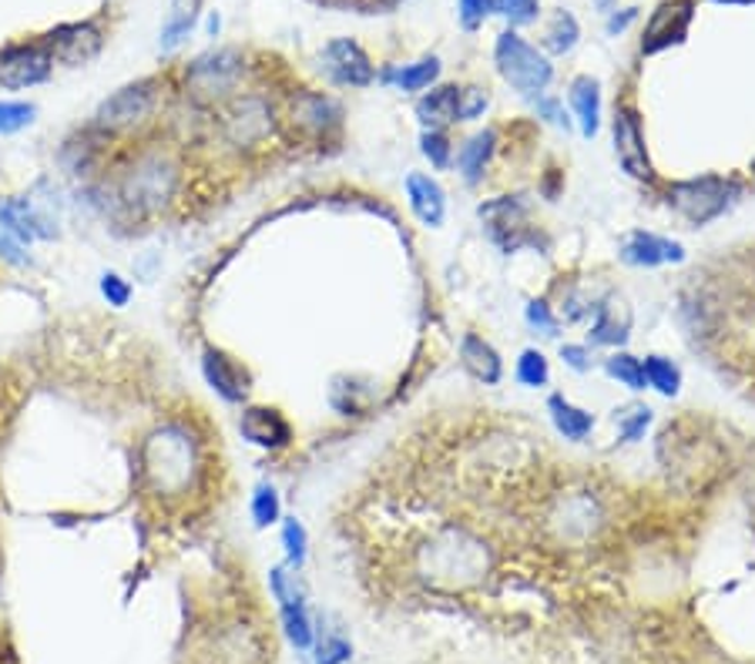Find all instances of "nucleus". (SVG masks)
Returning a JSON list of instances; mask_svg holds the SVG:
<instances>
[{
	"label": "nucleus",
	"instance_id": "35",
	"mask_svg": "<svg viewBox=\"0 0 755 664\" xmlns=\"http://www.w3.org/2000/svg\"><path fill=\"white\" fill-rule=\"evenodd\" d=\"M655 423V410L645 403H635L628 410H614V430H618V443L621 447H635V443L645 439V430Z\"/></svg>",
	"mask_w": 755,
	"mask_h": 664
},
{
	"label": "nucleus",
	"instance_id": "5",
	"mask_svg": "<svg viewBox=\"0 0 755 664\" xmlns=\"http://www.w3.org/2000/svg\"><path fill=\"white\" fill-rule=\"evenodd\" d=\"M215 131L232 155L252 158L269 148V142L283 131V114L269 95L239 92L221 108H215Z\"/></svg>",
	"mask_w": 755,
	"mask_h": 664
},
{
	"label": "nucleus",
	"instance_id": "33",
	"mask_svg": "<svg viewBox=\"0 0 755 664\" xmlns=\"http://www.w3.org/2000/svg\"><path fill=\"white\" fill-rule=\"evenodd\" d=\"M420 155L427 158L430 171H454L457 142L447 128H420Z\"/></svg>",
	"mask_w": 755,
	"mask_h": 664
},
{
	"label": "nucleus",
	"instance_id": "32",
	"mask_svg": "<svg viewBox=\"0 0 755 664\" xmlns=\"http://www.w3.org/2000/svg\"><path fill=\"white\" fill-rule=\"evenodd\" d=\"M199 11H202V0H171L168 21L161 27V51H175L192 34Z\"/></svg>",
	"mask_w": 755,
	"mask_h": 664
},
{
	"label": "nucleus",
	"instance_id": "25",
	"mask_svg": "<svg viewBox=\"0 0 755 664\" xmlns=\"http://www.w3.org/2000/svg\"><path fill=\"white\" fill-rule=\"evenodd\" d=\"M457 92L460 84H433L430 92L417 95V121L420 128H454L457 124Z\"/></svg>",
	"mask_w": 755,
	"mask_h": 664
},
{
	"label": "nucleus",
	"instance_id": "26",
	"mask_svg": "<svg viewBox=\"0 0 755 664\" xmlns=\"http://www.w3.org/2000/svg\"><path fill=\"white\" fill-rule=\"evenodd\" d=\"M440 74H443V61L436 55H423L414 64H393V68H386L380 77L386 84H393L396 92H404V95H423V92H430V87L440 81Z\"/></svg>",
	"mask_w": 755,
	"mask_h": 664
},
{
	"label": "nucleus",
	"instance_id": "12",
	"mask_svg": "<svg viewBox=\"0 0 755 664\" xmlns=\"http://www.w3.org/2000/svg\"><path fill=\"white\" fill-rule=\"evenodd\" d=\"M635 329V313L628 299L608 289L604 295H595L591 313H588V336L585 342L595 349H628Z\"/></svg>",
	"mask_w": 755,
	"mask_h": 664
},
{
	"label": "nucleus",
	"instance_id": "20",
	"mask_svg": "<svg viewBox=\"0 0 755 664\" xmlns=\"http://www.w3.org/2000/svg\"><path fill=\"white\" fill-rule=\"evenodd\" d=\"M498 152H501V128H494V124H487V128L474 131V135H467L464 142H457L454 171L460 174V182L470 189L483 185Z\"/></svg>",
	"mask_w": 755,
	"mask_h": 664
},
{
	"label": "nucleus",
	"instance_id": "28",
	"mask_svg": "<svg viewBox=\"0 0 755 664\" xmlns=\"http://www.w3.org/2000/svg\"><path fill=\"white\" fill-rule=\"evenodd\" d=\"M601 370L611 383L625 386L628 393H648L645 363H642V357H635V352H628V349H608L604 360H601Z\"/></svg>",
	"mask_w": 755,
	"mask_h": 664
},
{
	"label": "nucleus",
	"instance_id": "17",
	"mask_svg": "<svg viewBox=\"0 0 755 664\" xmlns=\"http://www.w3.org/2000/svg\"><path fill=\"white\" fill-rule=\"evenodd\" d=\"M55 61L44 44H14V48L0 51V84L21 92V87H34L48 81Z\"/></svg>",
	"mask_w": 755,
	"mask_h": 664
},
{
	"label": "nucleus",
	"instance_id": "14",
	"mask_svg": "<svg viewBox=\"0 0 755 664\" xmlns=\"http://www.w3.org/2000/svg\"><path fill=\"white\" fill-rule=\"evenodd\" d=\"M202 376L221 396V400L232 403V407L245 403L249 393H252V373H249V366L239 357H232V352L218 349V346H205V352H202Z\"/></svg>",
	"mask_w": 755,
	"mask_h": 664
},
{
	"label": "nucleus",
	"instance_id": "49",
	"mask_svg": "<svg viewBox=\"0 0 755 664\" xmlns=\"http://www.w3.org/2000/svg\"><path fill=\"white\" fill-rule=\"evenodd\" d=\"M748 171H752V179H755V158H752V165H748Z\"/></svg>",
	"mask_w": 755,
	"mask_h": 664
},
{
	"label": "nucleus",
	"instance_id": "45",
	"mask_svg": "<svg viewBox=\"0 0 755 664\" xmlns=\"http://www.w3.org/2000/svg\"><path fill=\"white\" fill-rule=\"evenodd\" d=\"M101 292H105V299H108L111 305H124V302L131 299V286H128L121 276H115V273H105V276H101Z\"/></svg>",
	"mask_w": 755,
	"mask_h": 664
},
{
	"label": "nucleus",
	"instance_id": "43",
	"mask_svg": "<svg viewBox=\"0 0 755 664\" xmlns=\"http://www.w3.org/2000/svg\"><path fill=\"white\" fill-rule=\"evenodd\" d=\"M457 17L464 31H477L487 24V17H494V0H457Z\"/></svg>",
	"mask_w": 755,
	"mask_h": 664
},
{
	"label": "nucleus",
	"instance_id": "13",
	"mask_svg": "<svg viewBox=\"0 0 755 664\" xmlns=\"http://www.w3.org/2000/svg\"><path fill=\"white\" fill-rule=\"evenodd\" d=\"M618 258L628 265V269H664V265H685L688 262V249L685 242L661 236L651 229H632L628 236H621L618 242Z\"/></svg>",
	"mask_w": 755,
	"mask_h": 664
},
{
	"label": "nucleus",
	"instance_id": "29",
	"mask_svg": "<svg viewBox=\"0 0 755 664\" xmlns=\"http://www.w3.org/2000/svg\"><path fill=\"white\" fill-rule=\"evenodd\" d=\"M642 363H645L648 389H655L658 396H664V400H679L682 386H685L682 366L672 357H664V352H648V357H642Z\"/></svg>",
	"mask_w": 755,
	"mask_h": 664
},
{
	"label": "nucleus",
	"instance_id": "16",
	"mask_svg": "<svg viewBox=\"0 0 755 664\" xmlns=\"http://www.w3.org/2000/svg\"><path fill=\"white\" fill-rule=\"evenodd\" d=\"M323 68L329 74L333 84L343 87H370L376 81V64L370 61V55L360 48L357 40L349 37H336L323 48Z\"/></svg>",
	"mask_w": 755,
	"mask_h": 664
},
{
	"label": "nucleus",
	"instance_id": "37",
	"mask_svg": "<svg viewBox=\"0 0 755 664\" xmlns=\"http://www.w3.org/2000/svg\"><path fill=\"white\" fill-rule=\"evenodd\" d=\"M249 514H252V523L259 530H265V527H273V523L283 520V500H279V491H276L273 483H259L255 486V494L249 500Z\"/></svg>",
	"mask_w": 755,
	"mask_h": 664
},
{
	"label": "nucleus",
	"instance_id": "46",
	"mask_svg": "<svg viewBox=\"0 0 755 664\" xmlns=\"http://www.w3.org/2000/svg\"><path fill=\"white\" fill-rule=\"evenodd\" d=\"M638 21V8H625V11H611L608 14V34H625L632 24Z\"/></svg>",
	"mask_w": 755,
	"mask_h": 664
},
{
	"label": "nucleus",
	"instance_id": "36",
	"mask_svg": "<svg viewBox=\"0 0 755 664\" xmlns=\"http://www.w3.org/2000/svg\"><path fill=\"white\" fill-rule=\"evenodd\" d=\"M491 87L487 84H460L457 92V124H474L483 121V114L491 111Z\"/></svg>",
	"mask_w": 755,
	"mask_h": 664
},
{
	"label": "nucleus",
	"instance_id": "34",
	"mask_svg": "<svg viewBox=\"0 0 755 664\" xmlns=\"http://www.w3.org/2000/svg\"><path fill=\"white\" fill-rule=\"evenodd\" d=\"M524 326L535 333V336H544V339H558L564 323L558 316V309L548 295H530L524 302Z\"/></svg>",
	"mask_w": 755,
	"mask_h": 664
},
{
	"label": "nucleus",
	"instance_id": "1",
	"mask_svg": "<svg viewBox=\"0 0 755 664\" xmlns=\"http://www.w3.org/2000/svg\"><path fill=\"white\" fill-rule=\"evenodd\" d=\"M185 161L171 145L131 142L111 168H105V202L131 218L161 215L168 205L182 202Z\"/></svg>",
	"mask_w": 755,
	"mask_h": 664
},
{
	"label": "nucleus",
	"instance_id": "40",
	"mask_svg": "<svg viewBox=\"0 0 755 664\" xmlns=\"http://www.w3.org/2000/svg\"><path fill=\"white\" fill-rule=\"evenodd\" d=\"M494 14H501L517 31L541 21V0H494Z\"/></svg>",
	"mask_w": 755,
	"mask_h": 664
},
{
	"label": "nucleus",
	"instance_id": "23",
	"mask_svg": "<svg viewBox=\"0 0 755 664\" xmlns=\"http://www.w3.org/2000/svg\"><path fill=\"white\" fill-rule=\"evenodd\" d=\"M567 105H571V121L577 135L585 142H595L604 124V101H601V81L595 74H577L567 84Z\"/></svg>",
	"mask_w": 755,
	"mask_h": 664
},
{
	"label": "nucleus",
	"instance_id": "27",
	"mask_svg": "<svg viewBox=\"0 0 755 664\" xmlns=\"http://www.w3.org/2000/svg\"><path fill=\"white\" fill-rule=\"evenodd\" d=\"M279 614H283V631L289 638V644L296 651H313L316 641V628H313V617H309L305 597L302 591L289 594L286 601H279Z\"/></svg>",
	"mask_w": 755,
	"mask_h": 664
},
{
	"label": "nucleus",
	"instance_id": "10",
	"mask_svg": "<svg viewBox=\"0 0 755 664\" xmlns=\"http://www.w3.org/2000/svg\"><path fill=\"white\" fill-rule=\"evenodd\" d=\"M611 152L621 171L628 174L638 185H661V174L655 171L651 152H648V135H645V118L632 98H618L611 111Z\"/></svg>",
	"mask_w": 755,
	"mask_h": 664
},
{
	"label": "nucleus",
	"instance_id": "24",
	"mask_svg": "<svg viewBox=\"0 0 755 664\" xmlns=\"http://www.w3.org/2000/svg\"><path fill=\"white\" fill-rule=\"evenodd\" d=\"M544 413L554 426V433L564 439V443H588L595 426H598V416L585 407H577L571 396H564L561 389L548 393L544 400Z\"/></svg>",
	"mask_w": 755,
	"mask_h": 664
},
{
	"label": "nucleus",
	"instance_id": "39",
	"mask_svg": "<svg viewBox=\"0 0 755 664\" xmlns=\"http://www.w3.org/2000/svg\"><path fill=\"white\" fill-rule=\"evenodd\" d=\"M283 547H286V567L299 570L309 557V534L299 517H286L283 520Z\"/></svg>",
	"mask_w": 755,
	"mask_h": 664
},
{
	"label": "nucleus",
	"instance_id": "9",
	"mask_svg": "<svg viewBox=\"0 0 755 664\" xmlns=\"http://www.w3.org/2000/svg\"><path fill=\"white\" fill-rule=\"evenodd\" d=\"M283 131L302 145H326L343 135V105L323 92H292L283 105Z\"/></svg>",
	"mask_w": 755,
	"mask_h": 664
},
{
	"label": "nucleus",
	"instance_id": "31",
	"mask_svg": "<svg viewBox=\"0 0 755 664\" xmlns=\"http://www.w3.org/2000/svg\"><path fill=\"white\" fill-rule=\"evenodd\" d=\"M551 360L541 346H524L514 360V379L524 389H548L551 386Z\"/></svg>",
	"mask_w": 755,
	"mask_h": 664
},
{
	"label": "nucleus",
	"instance_id": "42",
	"mask_svg": "<svg viewBox=\"0 0 755 664\" xmlns=\"http://www.w3.org/2000/svg\"><path fill=\"white\" fill-rule=\"evenodd\" d=\"M34 105L24 101H0V135H14V131L27 128L34 121Z\"/></svg>",
	"mask_w": 755,
	"mask_h": 664
},
{
	"label": "nucleus",
	"instance_id": "19",
	"mask_svg": "<svg viewBox=\"0 0 755 664\" xmlns=\"http://www.w3.org/2000/svg\"><path fill=\"white\" fill-rule=\"evenodd\" d=\"M239 433H242V439L252 443V447L269 450V454H279V450L292 447V439H296V436H292V423L286 420L283 410H276V407H259V403H252V407L242 410V416H239Z\"/></svg>",
	"mask_w": 755,
	"mask_h": 664
},
{
	"label": "nucleus",
	"instance_id": "15",
	"mask_svg": "<svg viewBox=\"0 0 755 664\" xmlns=\"http://www.w3.org/2000/svg\"><path fill=\"white\" fill-rule=\"evenodd\" d=\"M692 17H695L692 0H664V4H658L642 34V55H661L682 44L688 37Z\"/></svg>",
	"mask_w": 755,
	"mask_h": 664
},
{
	"label": "nucleus",
	"instance_id": "18",
	"mask_svg": "<svg viewBox=\"0 0 755 664\" xmlns=\"http://www.w3.org/2000/svg\"><path fill=\"white\" fill-rule=\"evenodd\" d=\"M404 195H407V208L423 229H443L451 202H447V189H443V182L433 171H410L404 179Z\"/></svg>",
	"mask_w": 755,
	"mask_h": 664
},
{
	"label": "nucleus",
	"instance_id": "6",
	"mask_svg": "<svg viewBox=\"0 0 755 664\" xmlns=\"http://www.w3.org/2000/svg\"><path fill=\"white\" fill-rule=\"evenodd\" d=\"M494 68L511 92L527 101H538L554 84V61L514 27L501 31L494 40Z\"/></svg>",
	"mask_w": 755,
	"mask_h": 664
},
{
	"label": "nucleus",
	"instance_id": "38",
	"mask_svg": "<svg viewBox=\"0 0 755 664\" xmlns=\"http://www.w3.org/2000/svg\"><path fill=\"white\" fill-rule=\"evenodd\" d=\"M558 360H561L564 370H571V373H577V376H588V373H595V366H598L595 346H588L585 339H567V342H561V346H558Z\"/></svg>",
	"mask_w": 755,
	"mask_h": 664
},
{
	"label": "nucleus",
	"instance_id": "22",
	"mask_svg": "<svg viewBox=\"0 0 755 664\" xmlns=\"http://www.w3.org/2000/svg\"><path fill=\"white\" fill-rule=\"evenodd\" d=\"M457 360L464 366V373L480 383V386H501L504 376H507V366H504V357H501V349L480 336L477 329H467L460 336V346H457Z\"/></svg>",
	"mask_w": 755,
	"mask_h": 664
},
{
	"label": "nucleus",
	"instance_id": "21",
	"mask_svg": "<svg viewBox=\"0 0 755 664\" xmlns=\"http://www.w3.org/2000/svg\"><path fill=\"white\" fill-rule=\"evenodd\" d=\"M44 48H48L51 61H61L68 68H77V64H87L92 58H98L101 51V31L95 24H64V27H55L48 37L40 40Z\"/></svg>",
	"mask_w": 755,
	"mask_h": 664
},
{
	"label": "nucleus",
	"instance_id": "3",
	"mask_svg": "<svg viewBox=\"0 0 755 664\" xmlns=\"http://www.w3.org/2000/svg\"><path fill=\"white\" fill-rule=\"evenodd\" d=\"M417 574L430 584L440 588H467L477 584L480 574L491 570V551L480 534H474L470 527L447 520L436 527L433 534L414 551Z\"/></svg>",
	"mask_w": 755,
	"mask_h": 664
},
{
	"label": "nucleus",
	"instance_id": "47",
	"mask_svg": "<svg viewBox=\"0 0 755 664\" xmlns=\"http://www.w3.org/2000/svg\"><path fill=\"white\" fill-rule=\"evenodd\" d=\"M618 4V0H595V8L601 11V14H611V8Z\"/></svg>",
	"mask_w": 755,
	"mask_h": 664
},
{
	"label": "nucleus",
	"instance_id": "4",
	"mask_svg": "<svg viewBox=\"0 0 755 664\" xmlns=\"http://www.w3.org/2000/svg\"><path fill=\"white\" fill-rule=\"evenodd\" d=\"M658 189H661V198L669 205V212L682 218L688 229H708L712 221L729 215L735 202L745 195V185L735 174H722V171H705V174L672 179V182L661 179Z\"/></svg>",
	"mask_w": 755,
	"mask_h": 664
},
{
	"label": "nucleus",
	"instance_id": "11",
	"mask_svg": "<svg viewBox=\"0 0 755 664\" xmlns=\"http://www.w3.org/2000/svg\"><path fill=\"white\" fill-rule=\"evenodd\" d=\"M477 218L483 221L487 236L501 252H517L524 245L538 249V236L541 229L530 221V208L520 195H498L491 202L477 205Z\"/></svg>",
	"mask_w": 755,
	"mask_h": 664
},
{
	"label": "nucleus",
	"instance_id": "41",
	"mask_svg": "<svg viewBox=\"0 0 755 664\" xmlns=\"http://www.w3.org/2000/svg\"><path fill=\"white\" fill-rule=\"evenodd\" d=\"M313 651H316V664H346L352 657V644L336 631H323V635L316 631Z\"/></svg>",
	"mask_w": 755,
	"mask_h": 664
},
{
	"label": "nucleus",
	"instance_id": "7",
	"mask_svg": "<svg viewBox=\"0 0 755 664\" xmlns=\"http://www.w3.org/2000/svg\"><path fill=\"white\" fill-rule=\"evenodd\" d=\"M158 111H161V84L155 77H145V81L118 87L111 98H105L101 108L95 111L92 128L108 142L142 135L145 128H152Z\"/></svg>",
	"mask_w": 755,
	"mask_h": 664
},
{
	"label": "nucleus",
	"instance_id": "48",
	"mask_svg": "<svg viewBox=\"0 0 755 664\" xmlns=\"http://www.w3.org/2000/svg\"><path fill=\"white\" fill-rule=\"evenodd\" d=\"M719 4H755V0H719Z\"/></svg>",
	"mask_w": 755,
	"mask_h": 664
},
{
	"label": "nucleus",
	"instance_id": "44",
	"mask_svg": "<svg viewBox=\"0 0 755 664\" xmlns=\"http://www.w3.org/2000/svg\"><path fill=\"white\" fill-rule=\"evenodd\" d=\"M535 114H538L541 121L561 128V131H571V128H574V121H571V114L564 111V101H561L558 95H541V98L535 101Z\"/></svg>",
	"mask_w": 755,
	"mask_h": 664
},
{
	"label": "nucleus",
	"instance_id": "30",
	"mask_svg": "<svg viewBox=\"0 0 755 664\" xmlns=\"http://www.w3.org/2000/svg\"><path fill=\"white\" fill-rule=\"evenodd\" d=\"M577 40H582V24H577V17L571 11H554L551 21L544 24V34H541V51L548 58H564L577 48Z\"/></svg>",
	"mask_w": 755,
	"mask_h": 664
},
{
	"label": "nucleus",
	"instance_id": "8",
	"mask_svg": "<svg viewBox=\"0 0 755 664\" xmlns=\"http://www.w3.org/2000/svg\"><path fill=\"white\" fill-rule=\"evenodd\" d=\"M245 71L249 64L239 48L205 51L185 68V95L202 108H221L242 92Z\"/></svg>",
	"mask_w": 755,
	"mask_h": 664
},
{
	"label": "nucleus",
	"instance_id": "2",
	"mask_svg": "<svg viewBox=\"0 0 755 664\" xmlns=\"http://www.w3.org/2000/svg\"><path fill=\"white\" fill-rule=\"evenodd\" d=\"M205 447L189 423H158L139 447V483L158 500L192 497L205 480Z\"/></svg>",
	"mask_w": 755,
	"mask_h": 664
}]
</instances>
